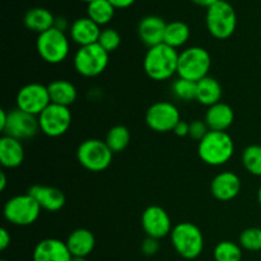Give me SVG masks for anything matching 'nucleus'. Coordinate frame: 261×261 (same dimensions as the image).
<instances>
[{"mask_svg": "<svg viewBox=\"0 0 261 261\" xmlns=\"http://www.w3.org/2000/svg\"><path fill=\"white\" fill-rule=\"evenodd\" d=\"M177 50L165 42L148 48L143 60V68L150 79L157 82L167 81L177 74Z\"/></svg>", "mask_w": 261, "mask_h": 261, "instance_id": "obj_1", "label": "nucleus"}, {"mask_svg": "<svg viewBox=\"0 0 261 261\" xmlns=\"http://www.w3.org/2000/svg\"><path fill=\"white\" fill-rule=\"evenodd\" d=\"M234 153V142L227 132H212L199 142V158L205 165L218 167L228 162Z\"/></svg>", "mask_w": 261, "mask_h": 261, "instance_id": "obj_2", "label": "nucleus"}, {"mask_svg": "<svg viewBox=\"0 0 261 261\" xmlns=\"http://www.w3.org/2000/svg\"><path fill=\"white\" fill-rule=\"evenodd\" d=\"M175 251L186 260H194L204 250V236L200 228L190 222H181L173 226L170 234Z\"/></svg>", "mask_w": 261, "mask_h": 261, "instance_id": "obj_3", "label": "nucleus"}, {"mask_svg": "<svg viewBox=\"0 0 261 261\" xmlns=\"http://www.w3.org/2000/svg\"><path fill=\"white\" fill-rule=\"evenodd\" d=\"M36 50L45 63L58 65L65 61L69 56L70 41L65 32L53 27L37 36Z\"/></svg>", "mask_w": 261, "mask_h": 261, "instance_id": "obj_4", "label": "nucleus"}, {"mask_svg": "<svg viewBox=\"0 0 261 261\" xmlns=\"http://www.w3.org/2000/svg\"><path fill=\"white\" fill-rule=\"evenodd\" d=\"M212 66V58L208 50L200 46H191L185 48L178 55L177 75L178 78L195 82L208 76Z\"/></svg>", "mask_w": 261, "mask_h": 261, "instance_id": "obj_5", "label": "nucleus"}, {"mask_svg": "<svg viewBox=\"0 0 261 261\" xmlns=\"http://www.w3.org/2000/svg\"><path fill=\"white\" fill-rule=\"evenodd\" d=\"M206 28L217 40H227L234 33L237 27V14L233 5L219 0L206 9Z\"/></svg>", "mask_w": 261, "mask_h": 261, "instance_id": "obj_6", "label": "nucleus"}, {"mask_svg": "<svg viewBox=\"0 0 261 261\" xmlns=\"http://www.w3.org/2000/svg\"><path fill=\"white\" fill-rule=\"evenodd\" d=\"M114 153L105 140L87 139L79 144L76 149V160L79 165L91 172H102L112 163Z\"/></svg>", "mask_w": 261, "mask_h": 261, "instance_id": "obj_7", "label": "nucleus"}, {"mask_svg": "<svg viewBox=\"0 0 261 261\" xmlns=\"http://www.w3.org/2000/svg\"><path fill=\"white\" fill-rule=\"evenodd\" d=\"M110 54L98 43L82 46L74 55V69L84 78H94L106 70Z\"/></svg>", "mask_w": 261, "mask_h": 261, "instance_id": "obj_8", "label": "nucleus"}, {"mask_svg": "<svg viewBox=\"0 0 261 261\" xmlns=\"http://www.w3.org/2000/svg\"><path fill=\"white\" fill-rule=\"evenodd\" d=\"M41 211L42 209L37 201L27 193L10 198L5 203L3 213L4 218L13 226L27 227L40 218Z\"/></svg>", "mask_w": 261, "mask_h": 261, "instance_id": "obj_9", "label": "nucleus"}, {"mask_svg": "<svg viewBox=\"0 0 261 261\" xmlns=\"http://www.w3.org/2000/svg\"><path fill=\"white\" fill-rule=\"evenodd\" d=\"M180 121V111L172 102L158 101L145 112V122L148 127L155 133L173 132Z\"/></svg>", "mask_w": 261, "mask_h": 261, "instance_id": "obj_10", "label": "nucleus"}, {"mask_svg": "<svg viewBox=\"0 0 261 261\" xmlns=\"http://www.w3.org/2000/svg\"><path fill=\"white\" fill-rule=\"evenodd\" d=\"M71 111L69 107L50 103L38 116L40 132L50 138H59L71 126Z\"/></svg>", "mask_w": 261, "mask_h": 261, "instance_id": "obj_11", "label": "nucleus"}, {"mask_svg": "<svg viewBox=\"0 0 261 261\" xmlns=\"http://www.w3.org/2000/svg\"><path fill=\"white\" fill-rule=\"evenodd\" d=\"M15 103L17 109L38 117L41 112L51 103L47 86L41 83L25 84L18 91Z\"/></svg>", "mask_w": 261, "mask_h": 261, "instance_id": "obj_12", "label": "nucleus"}, {"mask_svg": "<svg viewBox=\"0 0 261 261\" xmlns=\"http://www.w3.org/2000/svg\"><path fill=\"white\" fill-rule=\"evenodd\" d=\"M40 132L38 117L27 114L19 109H14L8 112V120L3 133L8 137L15 138L18 140L30 139Z\"/></svg>", "mask_w": 261, "mask_h": 261, "instance_id": "obj_13", "label": "nucleus"}, {"mask_svg": "<svg viewBox=\"0 0 261 261\" xmlns=\"http://www.w3.org/2000/svg\"><path fill=\"white\" fill-rule=\"evenodd\" d=\"M142 227L147 237L161 240L170 236L173 226L167 212L160 205H150L143 212Z\"/></svg>", "mask_w": 261, "mask_h": 261, "instance_id": "obj_14", "label": "nucleus"}, {"mask_svg": "<svg viewBox=\"0 0 261 261\" xmlns=\"http://www.w3.org/2000/svg\"><path fill=\"white\" fill-rule=\"evenodd\" d=\"M167 23L158 15H147L142 18L138 24V36L139 40L148 48L163 43Z\"/></svg>", "mask_w": 261, "mask_h": 261, "instance_id": "obj_15", "label": "nucleus"}, {"mask_svg": "<svg viewBox=\"0 0 261 261\" xmlns=\"http://www.w3.org/2000/svg\"><path fill=\"white\" fill-rule=\"evenodd\" d=\"M32 259L33 261H71L73 255L66 242L58 239H45L36 245Z\"/></svg>", "mask_w": 261, "mask_h": 261, "instance_id": "obj_16", "label": "nucleus"}, {"mask_svg": "<svg viewBox=\"0 0 261 261\" xmlns=\"http://www.w3.org/2000/svg\"><path fill=\"white\" fill-rule=\"evenodd\" d=\"M241 191V180L231 171L218 173L212 180L211 193L217 200L229 201L236 198Z\"/></svg>", "mask_w": 261, "mask_h": 261, "instance_id": "obj_17", "label": "nucleus"}, {"mask_svg": "<svg viewBox=\"0 0 261 261\" xmlns=\"http://www.w3.org/2000/svg\"><path fill=\"white\" fill-rule=\"evenodd\" d=\"M101 31V27L94 23L91 18L81 17L70 24L69 37L73 42L79 45V47H82V46L93 45L98 42Z\"/></svg>", "mask_w": 261, "mask_h": 261, "instance_id": "obj_18", "label": "nucleus"}, {"mask_svg": "<svg viewBox=\"0 0 261 261\" xmlns=\"http://www.w3.org/2000/svg\"><path fill=\"white\" fill-rule=\"evenodd\" d=\"M28 194L35 199L41 209L47 212H59L65 205V195L63 191L54 186L33 185Z\"/></svg>", "mask_w": 261, "mask_h": 261, "instance_id": "obj_19", "label": "nucleus"}, {"mask_svg": "<svg viewBox=\"0 0 261 261\" xmlns=\"http://www.w3.org/2000/svg\"><path fill=\"white\" fill-rule=\"evenodd\" d=\"M234 120V111L229 105L218 102L208 107L205 112V124L212 132H226Z\"/></svg>", "mask_w": 261, "mask_h": 261, "instance_id": "obj_20", "label": "nucleus"}, {"mask_svg": "<svg viewBox=\"0 0 261 261\" xmlns=\"http://www.w3.org/2000/svg\"><path fill=\"white\" fill-rule=\"evenodd\" d=\"M24 161V148L20 140L3 135L0 139V163L5 168H17Z\"/></svg>", "mask_w": 261, "mask_h": 261, "instance_id": "obj_21", "label": "nucleus"}, {"mask_svg": "<svg viewBox=\"0 0 261 261\" xmlns=\"http://www.w3.org/2000/svg\"><path fill=\"white\" fill-rule=\"evenodd\" d=\"M65 242L73 257H87L94 250L96 237L89 229L78 228L69 234Z\"/></svg>", "mask_w": 261, "mask_h": 261, "instance_id": "obj_22", "label": "nucleus"}, {"mask_svg": "<svg viewBox=\"0 0 261 261\" xmlns=\"http://www.w3.org/2000/svg\"><path fill=\"white\" fill-rule=\"evenodd\" d=\"M51 103L69 107L76 101L78 91L71 82L66 79H56L47 86Z\"/></svg>", "mask_w": 261, "mask_h": 261, "instance_id": "obj_23", "label": "nucleus"}, {"mask_svg": "<svg viewBox=\"0 0 261 261\" xmlns=\"http://www.w3.org/2000/svg\"><path fill=\"white\" fill-rule=\"evenodd\" d=\"M55 18V15L46 8L36 7L27 10L23 22H24V25L28 30L40 35V33L46 32V31L51 30L54 27Z\"/></svg>", "mask_w": 261, "mask_h": 261, "instance_id": "obj_24", "label": "nucleus"}, {"mask_svg": "<svg viewBox=\"0 0 261 261\" xmlns=\"http://www.w3.org/2000/svg\"><path fill=\"white\" fill-rule=\"evenodd\" d=\"M223 89L221 83L212 76H205L196 83V99L203 106L211 107L221 102Z\"/></svg>", "mask_w": 261, "mask_h": 261, "instance_id": "obj_25", "label": "nucleus"}, {"mask_svg": "<svg viewBox=\"0 0 261 261\" xmlns=\"http://www.w3.org/2000/svg\"><path fill=\"white\" fill-rule=\"evenodd\" d=\"M190 38V28L182 20H173V22L167 23L165 32V41L166 45L176 48L182 47L186 45Z\"/></svg>", "mask_w": 261, "mask_h": 261, "instance_id": "obj_26", "label": "nucleus"}, {"mask_svg": "<svg viewBox=\"0 0 261 261\" xmlns=\"http://www.w3.org/2000/svg\"><path fill=\"white\" fill-rule=\"evenodd\" d=\"M115 8L109 0H94L87 4V17L101 25L109 24L115 17Z\"/></svg>", "mask_w": 261, "mask_h": 261, "instance_id": "obj_27", "label": "nucleus"}, {"mask_svg": "<svg viewBox=\"0 0 261 261\" xmlns=\"http://www.w3.org/2000/svg\"><path fill=\"white\" fill-rule=\"evenodd\" d=\"M130 139H132V135H130L129 129L124 125H116L109 130L105 142L112 150V153H120L126 149Z\"/></svg>", "mask_w": 261, "mask_h": 261, "instance_id": "obj_28", "label": "nucleus"}, {"mask_svg": "<svg viewBox=\"0 0 261 261\" xmlns=\"http://www.w3.org/2000/svg\"><path fill=\"white\" fill-rule=\"evenodd\" d=\"M242 165L252 176L261 177V145L252 144L242 152Z\"/></svg>", "mask_w": 261, "mask_h": 261, "instance_id": "obj_29", "label": "nucleus"}, {"mask_svg": "<svg viewBox=\"0 0 261 261\" xmlns=\"http://www.w3.org/2000/svg\"><path fill=\"white\" fill-rule=\"evenodd\" d=\"M213 256L216 261H241L242 247L232 241H221L214 247Z\"/></svg>", "mask_w": 261, "mask_h": 261, "instance_id": "obj_30", "label": "nucleus"}, {"mask_svg": "<svg viewBox=\"0 0 261 261\" xmlns=\"http://www.w3.org/2000/svg\"><path fill=\"white\" fill-rule=\"evenodd\" d=\"M172 94L177 99L184 102H190L196 99V83L184 78H177L171 87Z\"/></svg>", "mask_w": 261, "mask_h": 261, "instance_id": "obj_31", "label": "nucleus"}, {"mask_svg": "<svg viewBox=\"0 0 261 261\" xmlns=\"http://www.w3.org/2000/svg\"><path fill=\"white\" fill-rule=\"evenodd\" d=\"M240 246L247 251L261 252V228L251 227L242 231L240 234Z\"/></svg>", "mask_w": 261, "mask_h": 261, "instance_id": "obj_32", "label": "nucleus"}, {"mask_svg": "<svg viewBox=\"0 0 261 261\" xmlns=\"http://www.w3.org/2000/svg\"><path fill=\"white\" fill-rule=\"evenodd\" d=\"M97 43L101 47H103L107 53L111 54L116 51L121 45V36L115 28H105V30L101 31V35H99Z\"/></svg>", "mask_w": 261, "mask_h": 261, "instance_id": "obj_33", "label": "nucleus"}, {"mask_svg": "<svg viewBox=\"0 0 261 261\" xmlns=\"http://www.w3.org/2000/svg\"><path fill=\"white\" fill-rule=\"evenodd\" d=\"M209 132L208 125L203 120H195V121L190 122V132H189V137L194 140L200 142Z\"/></svg>", "mask_w": 261, "mask_h": 261, "instance_id": "obj_34", "label": "nucleus"}, {"mask_svg": "<svg viewBox=\"0 0 261 261\" xmlns=\"http://www.w3.org/2000/svg\"><path fill=\"white\" fill-rule=\"evenodd\" d=\"M158 250H160V240L147 237L142 242V252L145 256H153V255L157 254Z\"/></svg>", "mask_w": 261, "mask_h": 261, "instance_id": "obj_35", "label": "nucleus"}, {"mask_svg": "<svg viewBox=\"0 0 261 261\" xmlns=\"http://www.w3.org/2000/svg\"><path fill=\"white\" fill-rule=\"evenodd\" d=\"M189 132H190V122H186L184 120H181L173 129V133L180 138L189 137Z\"/></svg>", "mask_w": 261, "mask_h": 261, "instance_id": "obj_36", "label": "nucleus"}, {"mask_svg": "<svg viewBox=\"0 0 261 261\" xmlns=\"http://www.w3.org/2000/svg\"><path fill=\"white\" fill-rule=\"evenodd\" d=\"M10 241H12V237H10V233L5 228L0 229V250L4 251L8 246L10 245Z\"/></svg>", "mask_w": 261, "mask_h": 261, "instance_id": "obj_37", "label": "nucleus"}, {"mask_svg": "<svg viewBox=\"0 0 261 261\" xmlns=\"http://www.w3.org/2000/svg\"><path fill=\"white\" fill-rule=\"evenodd\" d=\"M109 2L114 5L115 9H127L132 5H134L137 0H109Z\"/></svg>", "mask_w": 261, "mask_h": 261, "instance_id": "obj_38", "label": "nucleus"}, {"mask_svg": "<svg viewBox=\"0 0 261 261\" xmlns=\"http://www.w3.org/2000/svg\"><path fill=\"white\" fill-rule=\"evenodd\" d=\"M54 27L58 28V30H60V31H63V32H65L66 30L69 31V28H70V24H69V22L66 20V18L56 17L55 18V24H54Z\"/></svg>", "mask_w": 261, "mask_h": 261, "instance_id": "obj_39", "label": "nucleus"}, {"mask_svg": "<svg viewBox=\"0 0 261 261\" xmlns=\"http://www.w3.org/2000/svg\"><path fill=\"white\" fill-rule=\"evenodd\" d=\"M217 2H219V0H191V3H194V4L198 5V7L206 8V9H209V8H211L212 5L216 4Z\"/></svg>", "mask_w": 261, "mask_h": 261, "instance_id": "obj_40", "label": "nucleus"}, {"mask_svg": "<svg viewBox=\"0 0 261 261\" xmlns=\"http://www.w3.org/2000/svg\"><path fill=\"white\" fill-rule=\"evenodd\" d=\"M7 120H8V111L5 110H0V130L3 132L4 129L5 124H7Z\"/></svg>", "mask_w": 261, "mask_h": 261, "instance_id": "obj_41", "label": "nucleus"}, {"mask_svg": "<svg viewBox=\"0 0 261 261\" xmlns=\"http://www.w3.org/2000/svg\"><path fill=\"white\" fill-rule=\"evenodd\" d=\"M5 188H7V175L5 172L0 173V190L4 191Z\"/></svg>", "mask_w": 261, "mask_h": 261, "instance_id": "obj_42", "label": "nucleus"}, {"mask_svg": "<svg viewBox=\"0 0 261 261\" xmlns=\"http://www.w3.org/2000/svg\"><path fill=\"white\" fill-rule=\"evenodd\" d=\"M257 201H259V204L261 205V185H260L259 190H257Z\"/></svg>", "mask_w": 261, "mask_h": 261, "instance_id": "obj_43", "label": "nucleus"}, {"mask_svg": "<svg viewBox=\"0 0 261 261\" xmlns=\"http://www.w3.org/2000/svg\"><path fill=\"white\" fill-rule=\"evenodd\" d=\"M71 261H88V260H87V257H73Z\"/></svg>", "mask_w": 261, "mask_h": 261, "instance_id": "obj_44", "label": "nucleus"}, {"mask_svg": "<svg viewBox=\"0 0 261 261\" xmlns=\"http://www.w3.org/2000/svg\"><path fill=\"white\" fill-rule=\"evenodd\" d=\"M81 2H83V3H86V4H89V3H92V2H94V0H81Z\"/></svg>", "mask_w": 261, "mask_h": 261, "instance_id": "obj_45", "label": "nucleus"}, {"mask_svg": "<svg viewBox=\"0 0 261 261\" xmlns=\"http://www.w3.org/2000/svg\"><path fill=\"white\" fill-rule=\"evenodd\" d=\"M223 2H228V3H231L232 0H223Z\"/></svg>", "mask_w": 261, "mask_h": 261, "instance_id": "obj_46", "label": "nucleus"}, {"mask_svg": "<svg viewBox=\"0 0 261 261\" xmlns=\"http://www.w3.org/2000/svg\"><path fill=\"white\" fill-rule=\"evenodd\" d=\"M2 261H8V260H2Z\"/></svg>", "mask_w": 261, "mask_h": 261, "instance_id": "obj_47", "label": "nucleus"}]
</instances>
